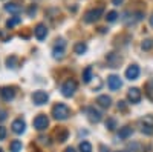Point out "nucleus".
I'll use <instances>...</instances> for the list:
<instances>
[{
  "mask_svg": "<svg viewBox=\"0 0 153 152\" xmlns=\"http://www.w3.org/2000/svg\"><path fill=\"white\" fill-rule=\"evenodd\" d=\"M123 2H124V0H112V3H113L115 6H120Z\"/></svg>",
  "mask_w": 153,
  "mask_h": 152,
  "instance_id": "nucleus-34",
  "label": "nucleus"
},
{
  "mask_svg": "<svg viewBox=\"0 0 153 152\" xmlns=\"http://www.w3.org/2000/svg\"><path fill=\"white\" fill-rule=\"evenodd\" d=\"M5 118H6V111L2 109V111H0V121H3Z\"/></svg>",
  "mask_w": 153,
  "mask_h": 152,
  "instance_id": "nucleus-31",
  "label": "nucleus"
},
{
  "mask_svg": "<svg viewBox=\"0 0 153 152\" xmlns=\"http://www.w3.org/2000/svg\"><path fill=\"white\" fill-rule=\"evenodd\" d=\"M52 55L54 58H63V55H65V40H58V43L55 45L54 51H52Z\"/></svg>",
  "mask_w": 153,
  "mask_h": 152,
  "instance_id": "nucleus-13",
  "label": "nucleus"
},
{
  "mask_svg": "<svg viewBox=\"0 0 153 152\" xmlns=\"http://www.w3.org/2000/svg\"><path fill=\"white\" fill-rule=\"evenodd\" d=\"M52 115H54L55 120H66L71 115V109L66 105H63V103H57L52 108Z\"/></svg>",
  "mask_w": 153,
  "mask_h": 152,
  "instance_id": "nucleus-1",
  "label": "nucleus"
},
{
  "mask_svg": "<svg viewBox=\"0 0 153 152\" xmlns=\"http://www.w3.org/2000/svg\"><path fill=\"white\" fill-rule=\"evenodd\" d=\"M132 134H133V129L130 128V126H124V128H121V129H120L118 137L121 138V140H126V138L132 137Z\"/></svg>",
  "mask_w": 153,
  "mask_h": 152,
  "instance_id": "nucleus-17",
  "label": "nucleus"
},
{
  "mask_svg": "<svg viewBox=\"0 0 153 152\" xmlns=\"http://www.w3.org/2000/svg\"><path fill=\"white\" fill-rule=\"evenodd\" d=\"M9 148H11V152H20L22 151V142L20 140H12Z\"/></svg>",
  "mask_w": 153,
  "mask_h": 152,
  "instance_id": "nucleus-23",
  "label": "nucleus"
},
{
  "mask_svg": "<svg viewBox=\"0 0 153 152\" xmlns=\"http://www.w3.org/2000/svg\"><path fill=\"white\" fill-rule=\"evenodd\" d=\"M118 109L126 111V105H124V101H120V103H118Z\"/></svg>",
  "mask_w": 153,
  "mask_h": 152,
  "instance_id": "nucleus-33",
  "label": "nucleus"
},
{
  "mask_svg": "<svg viewBox=\"0 0 153 152\" xmlns=\"http://www.w3.org/2000/svg\"><path fill=\"white\" fill-rule=\"evenodd\" d=\"M11 128H12V131H14L16 134H23L25 129H26V123H25V120H22V118H17V120L12 121Z\"/></svg>",
  "mask_w": 153,
  "mask_h": 152,
  "instance_id": "nucleus-12",
  "label": "nucleus"
},
{
  "mask_svg": "<svg viewBox=\"0 0 153 152\" xmlns=\"http://www.w3.org/2000/svg\"><path fill=\"white\" fill-rule=\"evenodd\" d=\"M66 152H75V149H74V148H68Z\"/></svg>",
  "mask_w": 153,
  "mask_h": 152,
  "instance_id": "nucleus-35",
  "label": "nucleus"
},
{
  "mask_svg": "<svg viewBox=\"0 0 153 152\" xmlns=\"http://www.w3.org/2000/svg\"><path fill=\"white\" fill-rule=\"evenodd\" d=\"M150 26H153V14H152V17H150Z\"/></svg>",
  "mask_w": 153,
  "mask_h": 152,
  "instance_id": "nucleus-36",
  "label": "nucleus"
},
{
  "mask_svg": "<svg viewBox=\"0 0 153 152\" xmlns=\"http://www.w3.org/2000/svg\"><path fill=\"white\" fill-rule=\"evenodd\" d=\"M6 66L11 68V69H16V68L19 66V60H17V57H14V55L8 57V58H6Z\"/></svg>",
  "mask_w": 153,
  "mask_h": 152,
  "instance_id": "nucleus-21",
  "label": "nucleus"
},
{
  "mask_svg": "<svg viewBox=\"0 0 153 152\" xmlns=\"http://www.w3.org/2000/svg\"><path fill=\"white\" fill-rule=\"evenodd\" d=\"M141 98H143V94L138 88H130L129 92H127V100H129L130 103H139Z\"/></svg>",
  "mask_w": 153,
  "mask_h": 152,
  "instance_id": "nucleus-8",
  "label": "nucleus"
},
{
  "mask_svg": "<svg viewBox=\"0 0 153 152\" xmlns=\"http://www.w3.org/2000/svg\"><path fill=\"white\" fill-rule=\"evenodd\" d=\"M34 34L37 37V40H45L46 39V35H48V28L45 26V25H37L35 29H34Z\"/></svg>",
  "mask_w": 153,
  "mask_h": 152,
  "instance_id": "nucleus-14",
  "label": "nucleus"
},
{
  "mask_svg": "<svg viewBox=\"0 0 153 152\" xmlns=\"http://www.w3.org/2000/svg\"><path fill=\"white\" fill-rule=\"evenodd\" d=\"M141 48H143L144 51H150V49L153 48V42H152L150 39H147V40H144V42H143Z\"/></svg>",
  "mask_w": 153,
  "mask_h": 152,
  "instance_id": "nucleus-28",
  "label": "nucleus"
},
{
  "mask_svg": "<svg viewBox=\"0 0 153 152\" xmlns=\"http://www.w3.org/2000/svg\"><path fill=\"white\" fill-rule=\"evenodd\" d=\"M68 135H69V132L65 129V131H61V132L57 134V140H58L60 143H63V142H66V140H68Z\"/></svg>",
  "mask_w": 153,
  "mask_h": 152,
  "instance_id": "nucleus-26",
  "label": "nucleus"
},
{
  "mask_svg": "<svg viewBox=\"0 0 153 152\" xmlns=\"http://www.w3.org/2000/svg\"><path fill=\"white\" fill-rule=\"evenodd\" d=\"M20 22H22V19H20L19 16H14L12 19H9V20L6 22V26H8V28H14V26H17Z\"/></svg>",
  "mask_w": 153,
  "mask_h": 152,
  "instance_id": "nucleus-24",
  "label": "nucleus"
},
{
  "mask_svg": "<svg viewBox=\"0 0 153 152\" xmlns=\"http://www.w3.org/2000/svg\"><path fill=\"white\" fill-rule=\"evenodd\" d=\"M103 12H104V8L103 6H98V8H94L91 11H87L86 14H84V22L86 23H94L97 22L101 16H103Z\"/></svg>",
  "mask_w": 153,
  "mask_h": 152,
  "instance_id": "nucleus-2",
  "label": "nucleus"
},
{
  "mask_svg": "<svg viewBox=\"0 0 153 152\" xmlns=\"http://www.w3.org/2000/svg\"><path fill=\"white\" fill-rule=\"evenodd\" d=\"M0 97H2V100H5V101H11L12 98L16 97V91H14V88L3 86L2 89H0Z\"/></svg>",
  "mask_w": 153,
  "mask_h": 152,
  "instance_id": "nucleus-11",
  "label": "nucleus"
},
{
  "mask_svg": "<svg viewBox=\"0 0 153 152\" xmlns=\"http://www.w3.org/2000/svg\"><path fill=\"white\" fill-rule=\"evenodd\" d=\"M139 77V66L138 65H130L129 68L126 69V79L127 80H136Z\"/></svg>",
  "mask_w": 153,
  "mask_h": 152,
  "instance_id": "nucleus-10",
  "label": "nucleus"
},
{
  "mask_svg": "<svg viewBox=\"0 0 153 152\" xmlns=\"http://www.w3.org/2000/svg\"><path fill=\"white\" fill-rule=\"evenodd\" d=\"M97 103H98L101 108H109V106L112 105V98H110L109 95H100V97L97 98Z\"/></svg>",
  "mask_w": 153,
  "mask_h": 152,
  "instance_id": "nucleus-18",
  "label": "nucleus"
},
{
  "mask_svg": "<svg viewBox=\"0 0 153 152\" xmlns=\"http://www.w3.org/2000/svg\"><path fill=\"white\" fill-rule=\"evenodd\" d=\"M117 19H118V14H117L115 11H110V12H107V16H106V20H107V22H115Z\"/></svg>",
  "mask_w": 153,
  "mask_h": 152,
  "instance_id": "nucleus-29",
  "label": "nucleus"
},
{
  "mask_svg": "<svg viewBox=\"0 0 153 152\" xmlns=\"http://www.w3.org/2000/svg\"><path fill=\"white\" fill-rule=\"evenodd\" d=\"M80 152H92V145L89 142H81L80 143Z\"/></svg>",
  "mask_w": 153,
  "mask_h": 152,
  "instance_id": "nucleus-25",
  "label": "nucleus"
},
{
  "mask_svg": "<svg viewBox=\"0 0 153 152\" xmlns=\"http://www.w3.org/2000/svg\"><path fill=\"white\" fill-rule=\"evenodd\" d=\"M48 100H49V95H48V92H45V91H35V92L32 94V101H34V105H37V106L46 105Z\"/></svg>",
  "mask_w": 153,
  "mask_h": 152,
  "instance_id": "nucleus-5",
  "label": "nucleus"
},
{
  "mask_svg": "<svg viewBox=\"0 0 153 152\" xmlns=\"http://www.w3.org/2000/svg\"><path fill=\"white\" fill-rule=\"evenodd\" d=\"M139 124H141V132L143 134H146V135L153 134V117L152 115L144 117L141 121H139Z\"/></svg>",
  "mask_w": 153,
  "mask_h": 152,
  "instance_id": "nucleus-4",
  "label": "nucleus"
},
{
  "mask_svg": "<svg viewBox=\"0 0 153 152\" xmlns=\"http://www.w3.org/2000/svg\"><path fill=\"white\" fill-rule=\"evenodd\" d=\"M35 11H37V8H35V6L32 5V6L29 8V11H28V12H29V16H32V14H35Z\"/></svg>",
  "mask_w": 153,
  "mask_h": 152,
  "instance_id": "nucleus-32",
  "label": "nucleus"
},
{
  "mask_svg": "<svg viewBox=\"0 0 153 152\" xmlns=\"http://www.w3.org/2000/svg\"><path fill=\"white\" fill-rule=\"evenodd\" d=\"M94 79V72H92V68L91 66H87L84 71H83V82L84 83H89Z\"/></svg>",
  "mask_w": 153,
  "mask_h": 152,
  "instance_id": "nucleus-19",
  "label": "nucleus"
},
{
  "mask_svg": "<svg viewBox=\"0 0 153 152\" xmlns=\"http://www.w3.org/2000/svg\"><path fill=\"white\" fill-rule=\"evenodd\" d=\"M74 51H75V54H78V55H81V54H84L86 51H87V46H86V43L80 42V43H76V45L74 46Z\"/></svg>",
  "mask_w": 153,
  "mask_h": 152,
  "instance_id": "nucleus-20",
  "label": "nucleus"
},
{
  "mask_svg": "<svg viewBox=\"0 0 153 152\" xmlns=\"http://www.w3.org/2000/svg\"><path fill=\"white\" fill-rule=\"evenodd\" d=\"M48 126H49V118L45 115V114H40V115L35 117V120H34V128H35L37 131H45Z\"/></svg>",
  "mask_w": 153,
  "mask_h": 152,
  "instance_id": "nucleus-6",
  "label": "nucleus"
},
{
  "mask_svg": "<svg viewBox=\"0 0 153 152\" xmlns=\"http://www.w3.org/2000/svg\"><path fill=\"white\" fill-rule=\"evenodd\" d=\"M106 61H107V65H109L110 68H118V66L121 65L123 58H121V55L117 54V52H110V54L106 55Z\"/></svg>",
  "mask_w": 153,
  "mask_h": 152,
  "instance_id": "nucleus-7",
  "label": "nucleus"
},
{
  "mask_svg": "<svg viewBox=\"0 0 153 152\" xmlns=\"http://www.w3.org/2000/svg\"><path fill=\"white\" fill-rule=\"evenodd\" d=\"M5 137H6V129L3 128V126H0V142L5 140Z\"/></svg>",
  "mask_w": 153,
  "mask_h": 152,
  "instance_id": "nucleus-30",
  "label": "nucleus"
},
{
  "mask_svg": "<svg viewBox=\"0 0 153 152\" xmlns=\"http://www.w3.org/2000/svg\"><path fill=\"white\" fill-rule=\"evenodd\" d=\"M106 128H107L109 131H115V129H117V121H115L113 118H107V121H106Z\"/></svg>",
  "mask_w": 153,
  "mask_h": 152,
  "instance_id": "nucleus-27",
  "label": "nucleus"
},
{
  "mask_svg": "<svg viewBox=\"0 0 153 152\" xmlns=\"http://www.w3.org/2000/svg\"><path fill=\"white\" fill-rule=\"evenodd\" d=\"M76 91V82L75 80H66L65 83H63L61 86V94L65 95V97H72Z\"/></svg>",
  "mask_w": 153,
  "mask_h": 152,
  "instance_id": "nucleus-3",
  "label": "nucleus"
},
{
  "mask_svg": "<svg viewBox=\"0 0 153 152\" xmlns=\"http://www.w3.org/2000/svg\"><path fill=\"white\" fill-rule=\"evenodd\" d=\"M107 86L110 88L112 91H118L120 88L123 86V82H121V79L118 77V75H109L107 77Z\"/></svg>",
  "mask_w": 153,
  "mask_h": 152,
  "instance_id": "nucleus-9",
  "label": "nucleus"
},
{
  "mask_svg": "<svg viewBox=\"0 0 153 152\" xmlns=\"http://www.w3.org/2000/svg\"><path fill=\"white\" fill-rule=\"evenodd\" d=\"M146 95L149 100L153 101V80H150L147 85H146Z\"/></svg>",
  "mask_w": 153,
  "mask_h": 152,
  "instance_id": "nucleus-22",
  "label": "nucleus"
},
{
  "mask_svg": "<svg viewBox=\"0 0 153 152\" xmlns=\"http://www.w3.org/2000/svg\"><path fill=\"white\" fill-rule=\"evenodd\" d=\"M5 11L11 12V14H14V16H19L22 12V6L17 5V3H8V5H5Z\"/></svg>",
  "mask_w": 153,
  "mask_h": 152,
  "instance_id": "nucleus-16",
  "label": "nucleus"
},
{
  "mask_svg": "<svg viewBox=\"0 0 153 152\" xmlns=\"http://www.w3.org/2000/svg\"><path fill=\"white\" fill-rule=\"evenodd\" d=\"M87 117L91 120V123H98L101 120V112L95 108H89L87 109Z\"/></svg>",
  "mask_w": 153,
  "mask_h": 152,
  "instance_id": "nucleus-15",
  "label": "nucleus"
}]
</instances>
